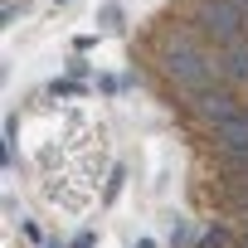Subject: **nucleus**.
Instances as JSON below:
<instances>
[{"label":"nucleus","instance_id":"obj_6","mask_svg":"<svg viewBox=\"0 0 248 248\" xmlns=\"http://www.w3.org/2000/svg\"><path fill=\"white\" fill-rule=\"evenodd\" d=\"M44 248H68V243H44Z\"/></svg>","mask_w":248,"mask_h":248},{"label":"nucleus","instance_id":"obj_4","mask_svg":"<svg viewBox=\"0 0 248 248\" xmlns=\"http://www.w3.org/2000/svg\"><path fill=\"white\" fill-rule=\"evenodd\" d=\"M93 243H97V238H93V233H78V238H73V243H68V248H93Z\"/></svg>","mask_w":248,"mask_h":248},{"label":"nucleus","instance_id":"obj_2","mask_svg":"<svg viewBox=\"0 0 248 248\" xmlns=\"http://www.w3.org/2000/svg\"><path fill=\"white\" fill-rule=\"evenodd\" d=\"M190 34H200L214 54L248 39V15L238 10V0H185L180 15H175Z\"/></svg>","mask_w":248,"mask_h":248},{"label":"nucleus","instance_id":"obj_1","mask_svg":"<svg viewBox=\"0 0 248 248\" xmlns=\"http://www.w3.org/2000/svg\"><path fill=\"white\" fill-rule=\"evenodd\" d=\"M151 59H156L161 78L175 88V97H180V102H185V97H195V93H204V88H214V83H224V78H219V59H214V49H209L200 34H190L180 20H175V25H166V30L156 34Z\"/></svg>","mask_w":248,"mask_h":248},{"label":"nucleus","instance_id":"obj_3","mask_svg":"<svg viewBox=\"0 0 248 248\" xmlns=\"http://www.w3.org/2000/svg\"><path fill=\"white\" fill-rule=\"evenodd\" d=\"M243 107H248V97H238L229 83H214V88L185 97V112L200 122V127H209V122H224V117H238Z\"/></svg>","mask_w":248,"mask_h":248},{"label":"nucleus","instance_id":"obj_5","mask_svg":"<svg viewBox=\"0 0 248 248\" xmlns=\"http://www.w3.org/2000/svg\"><path fill=\"white\" fill-rule=\"evenodd\" d=\"M132 248H156V243H151V238H137V243H132Z\"/></svg>","mask_w":248,"mask_h":248}]
</instances>
